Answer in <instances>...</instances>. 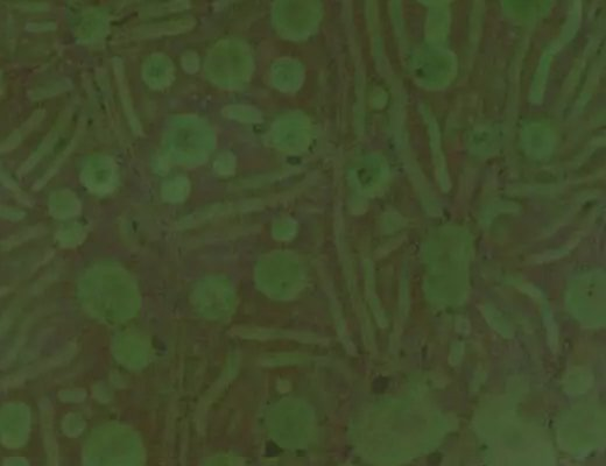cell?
Wrapping results in <instances>:
<instances>
[{
    "mask_svg": "<svg viewBox=\"0 0 606 466\" xmlns=\"http://www.w3.org/2000/svg\"><path fill=\"white\" fill-rule=\"evenodd\" d=\"M312 425V416L305 406L300 404H286L279 409L274 427L279 435V440L287 446H300L308 439Z\"/></svg>",
    "mask_w": 606,
    "mask_h": 466,
    "instance_id": "6da1fadb",
    "label": "cell"
}]
</instances>
